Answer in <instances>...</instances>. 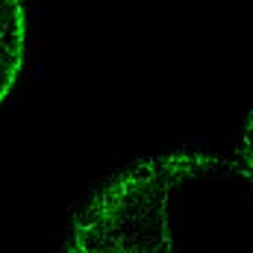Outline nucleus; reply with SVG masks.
<instances>
[{
    "mask_svg": "<svg viewBox=\"0 0 253 253\" xmlns=\"http://www.w3.org/2000/svg\"><path fill=\"white\" fill-rule=\"evenodd\" d=\"M27 44V15L21 0H0V103L18 83L24 68Z\"/></svg>",
    "mask_w": 253,
    "mask_h": 253,
    "instance_id": "1",
    "label": "nucleus"
}]
</instances>
